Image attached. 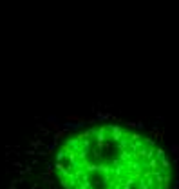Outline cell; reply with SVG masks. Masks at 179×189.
I'll return each instance as SVG.
<instances>
[{"instance_id": "cell-1", "label": "cell", "mask_w": 179, "mask_h": 189, "mask_svg": "<svg viewBox=\"0 0 179 189\" xmlns=\"http://www.w3.org/2000/svg\"><path fill=\"white\" fill-rule=\"evenodd\" d=\"M53 189H172V162L161 145L116 124L87 127L62 142L45 169Z\"/></svg>"}]
</instances>
